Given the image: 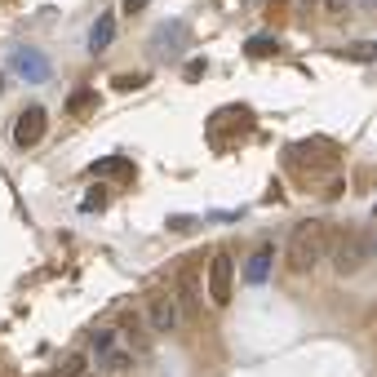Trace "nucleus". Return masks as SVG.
<instances>
[{
	"instance_id": "obj_11",
	"label": "nucleus",
	"mask_w": 377,
	"mask_h": 377,
	"mask_svg": "<svg viewBox=\"0 0 377 377\" xmlns=\"http://www.w3.org/2000/svg\"><path fill=\"white\" fill-rule=\"evenodd\" d=\"M111 40H116V14H98L93 18V32H89V49L102 53Z\"/></svg>"
},
{
	"instance_id": "obj_18",
	"label": "nucleus",
	"mask_w": 377,
	"mask_h": 377,
	"mask_svg": "<svg viewBox=\"0 0 377 377\" xmlns=\"http://www.w3.org/2000/svg\"><path fill=\"white\" fill-rule=\"evenodd\" d=\"M346 58H377V45H351Z\"/></svg>"
},
{
	"instance_id": "obj_13",
	"label": "nucleus",
	"mask_w": 377,
	"mask_h": 377,
	"mask_svg": "<svg viewBox=\"0 0 377 377\" xmlns=\"http://www.w3.org/2000/svg\"><path fill=\"white\" fill-rule=\"evenodd\" d=\"M276 49H280V45H276V36H253V40L244 45V53H249V58H271Z\"/></svg>"
},
{
	"instance_id": "obj_17",
	"label": "nucleus",
	"mask_w": 377,
	"mask_h": 377,
	"mask_svg": "<svg viewBox=\"0 0 377 377\" xmlns=\"http://www.w3.org/2000/svg\"><path fill=\"white\" fill-rule=\"evenodd\" d=\"M107 169H120V173H129V160H120V156H111V160H98V165H93L89 173H107Z\"/></svg>"
},
{
	"instance_id": "obj_15",
	"label": "nucleus",
	"mask_w": 377,
	"mask_h": 377,
	"mask_svg": "<svg viewBox=\"0 0 377 377\" xmlns=\"http://www.w3.org/2000/svg\"><path fill=\"white\" fill-rule=\"evenodd\" d=\"M80 209H84V213L107 209V191H102V186H89V191H84V200H80Z\"/></svg>"
},
{
	"instance_id": "obj_9",
	"label": "nucleus",
	"mask_w": 377,
	"mask_h": 377,
	"mask_svg": "<svg viewBox=\"0 0 377 377\" xmlns=\"http://www.w3.org/2000/svg\"><path fill=\"white\" fill-rule=\"evenodd\" d=\"M289 160H297V165H315V160H337V143H328V138H306V143H297L289 151Z\"/></svg>"
},
{
	"instance_id": "obj_22",
	"label": "nucleus",
	"mask_w": 377,
	"mask_h": 377,
	"mask_svg": "<svg viewBox=\"0 0 377 377\" xmlns=\"http://www.w3.org/2000/svg\"><path fill=\"white\" fill-rule=\"evenodd\" d=\"M147 9V0H125V14H143Z\"/></svg>"
},
{
	"instance_id": "obj_23",
	"label": "nucleus",
	"mask_w": 377,
	"mask_h": 377,
	"mask_svg": "<svg viewBox=\"0 0 377 377\" xmlns=\"http://www.w3.org/2000/svg\"><path fill=\"white\" fill-rule=\"evenodd\" d=\"M364 5H373V9H377V0H364Z\"/></svg>"
},
{
	"instance_id": "obj_24",
	"label": "nucleus",
	"mask_w": 377,
	"mask_h": 377,
	"mask_svg": "<svg viewBox=\"0 0 377 377\" xmlns=\"http://www.w3.org/2000/svg\"><path fill=\"white\" fill-rule=\"evenodd\" d=\"M373 213H377V209H373Z\"/></svg>"
},
{
	"instance_id": "obj_7",
	"label": "nucleus",
	"mask_w": 377,
	"mask_h": 377,
	"mask_svg": "<svg viewBox=\"0 0 377 377\" xmlns=\"http://www.w3.org/2000/svg\"><path fill=\"white\" fill-rule=\"evenodd\" d=\"M182 45H186V23H178V18H173V23H165V27H160V32H156V40H151V49H156V58H178V53H182Z\"/></svg>"
},
{
	"instance_id": "obj_4",
	"label": "nucleus",
	"mask_w": 377,
	"mask_h": 377,
	"mask_svg": "<svg viewBox=\"0 0 377 377\" xmlns=\"http://www.w3.org/2000/svg\"><path fill=\"white\" fill-rule=\"evenodd\" d=\"M231 280H235V262H231V253H213V262H209V297L218 302V306H226L231 302Z\"/></svg>"
},
{
	"instance_id": "obj_20",
	"label": "nucleus",
	"mask_w": 377,
	"mask_h": 377,
	"mask_svg": "<svg viewBox=\"0 0 377 377\" xmlns=\"http://www.w3.org/2000/svg\"><path fill=\"white\" fill-rule=\"evenodd\" d=\"M200 75H204V58H195L191 67H186V80H200Z\"/></svg>"
},
{
	"instance_id": "obj_6",
	"label": "nucleus",
	"mask_w": 377,
	"mask_h": 377,
	"mask_svg": "<svg viewBox=\"0 0 377 377\" xmlns=\"http://www.w3.org/2000/svg\"><path fill=\"white\" fill-rule=\"evenodd\" d=\"M147 319H138L134 311H120V319H116V333H120V342L129 346L134 355H147Z\"/></svg>"
},
{
	"instance_id": "obj_2",
	"label": "nucleus",
	"mask_w": 377,
	"mask_h": 377,
	"mask_svg": "<svg viewBox=\"0 0 377 377\" xmlns=\"http://www.w3.org/2000/svg\"><path fill=\"white\" fill-rule=\"evenodd\" d=\"M369 249L373 244L364 240L360 231H337L333 244H328V253H333V271L337 276H355V271L369 262Z\"/></svg>"
},
{
	"instance_id": "obj_21",
	"label": "nucleus",
	"mask_w": 377,
	"mask_h": 377,
	"mask_svg": "<svg viewBox=\"0 0 377 377\" xmlns=\"http://www.w3.org/2000/svg\"><path fill=\"white\" fill-rule=\"evenodd\" d=\"M169 226H173V231H191L195 218H169Z\"/></svg>"
},
{
	"instance_id": "obj_3",
	"label": "nucleus",
	"mask_w": 377,
	"mask_h": 377,
	"mask_svg": "<svg viewBox=\"0 0 377 377\" xmlns=\"http://www.w3.org/2000/svg\"><path fill=\"white\" fill-rule=\"evenodd\" d=\"M45 129H49V111L40 107V102H32V107H23L18 111V120H14V147H36L45 138Z\"/></svg>"
},
{
	"instance_id": "obj_5",
	"label": "nucleus",
	"mask_w": 377,
	"mask_h": 377,
	"mask_svg": "<svg viewBox=\"0 0 377 377\" xmlns=\"http://www.w3.org/2000/svg\"><path fill=\"white\" fill-rule=\"evenodd\" d=\"M178 319H182V311H178L173 297H169V293H151V302H147V324H151V333H173Z\"/></svg>"
},
{
	"instance_id": "obj_8",
	"label": "nucleus",
	"mask_w": 377,
	"mask_h": 377,
	"mask_svg": "<svg viewBox=\"0 0 377 377\" xmlns=\"http://www.w3.org/2000/svg\"><path fill=\"white\" fill-rule=\"evenodd\" d=\"M14 67H18V75H23V80H49V75H53V67H49V58H40V53H36V49H27V45H23V49H14Z\"/></svg>"
},
{
	"instance_id": "obj_14",
	"label": "nucleus",
	"mask_w": 377,
	"mask_h": 377,
	"mask_svg": "<svg viewBox=\"0 0 377 377\" xmlns=\"http://www.w3.org/2000/svg\"><path fill=\"white\" fill-rule=\"evenodd\" d=\"M84 360H89V355H67V360L53 369V377H84Z\"/></svg>"
},
{
	"instance_id": "obj_19",
	"label": "nucleus",
	"mask_w": 377,
	"mask_h": 377,
	"mask_svg": "<svg viewBox=\"0 0 377 377\" xmlns=\"http://www.w3.org/2000/svg\"><path fill=\"white\" fill-rule=\"evenodd\" d=\"M324 9H328V14H346V9H351V0H324Z\"/></svg>"
},
{
	"instance_id": "obj_1",
	"label": "nucleus",
	"mask_w": 377,
	"mask_h": 377,
	"mask_svg": "<svg viewBox=\"0 0 377 377\" xmlns=\"http://www.w3.org/2000/svg\"><path fill=\"white\" fill-rule=\"evenodd\" d=\"M328 244H333V235H328V226L319 222V218L297 222L293 226V240H289V267H293V276L315 267V262L328 253Z\"/></svg>"
},
{
	"instance_id": "obj_12",
	"label": "nucleus",
	"mask_w": 377,
	"mask_h": 377,
	"mask_svg": "<svg viewBox=\"0 0 377 377\" xmlns=\"http://www.w3.org/2000/svg\"><path fill=\"white\" fill-rule=\"evenodd\" d=\"M93 102H98V93H93V89H80V93H71V98H67V111H71V116H89Z\"/></svg>"
},
{
	"instance_id": "obj_16",
	"label": "nucleus",
	"mask_w": 377,
	"mask_h": 377,
	"mask_svg": "<svg viewBox=\"0 0 377 377\" xmlns=\"http://www.w3.org/2000/svg\"><path fill=\"white\" fill-rule=\"evenodd\" d=\"M143 84H147V75L138 71V75H116V80H111V89H116V93H134V89H143Z\"/></svg>"
},
{
	"instance_id": "obj_10",
	"label": "nucleus",
	"mask_w": 377,
	"mask_h": 377,
	"mask_svg": "<svg viewBox=\"0 0 377 377\" xmlns=\"http://www.w3.org/2000/svg\"><path fill=\"white\" fill-rule=\"evenodd\" d=\"M271 262H276V249H271V244L253 249V258L244 262V284H267V276H271Z\"/></svg>"
}]
</instances>
